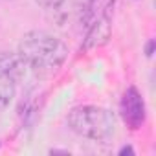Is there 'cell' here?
<instances>
[{
	"label": "cell",
	"mask_w": 156,
	"mask_h": 156,
	"mask_svg": "<svg viewBox=\"0 0 156 156\" xmlns=\"http://www.w3.org/2000/svg\"><path fill=\"white\" fill-rule=\"evenodd\" d=\"M26 70L28 64L19 51H0V73L11 79L15 85L24 79Z\"/></svg>",
	"instance_id": "cell-4"
},
{
	"label": "cell",
	"mask_w": 156,
	"mask_h": 156,
	"mask_svg": "<svg viewBox=\"0 0 156 156\" xmlns=\"http://www.w3.org/2000/svg\"><path fill=\"white\" fill-rule=\"evenodd\" d=\"M70 129L87 140L107 143L116 130V119L110 110L98 105H81L68 114Z\"/></svg>",
	"instance_id": "cell-2"
},
{
	"label": "cell",
	"mask_w": 156,
	"mask_h": 156,
	"mask_svg": "<svg viewBox=\"0 0 156 156\" xmlns=\"http://www.w3.org/2000/svg\"><path fill=\"white\" fill-rule=\"evenodd\" d=\"M110 35V26H108V20L105 17H101L94 26H92V31L88 33V46H101L103 42H107Z\"/></svg>",
	"instance_id": "cell-5"
},
{
	"label": "cell",
	"mask_w": 156,
	"mask_h": 156,
	"mask_svg": "<svg viewBox=\"0 0 156 156\" xmlns=\"http://www.w3.org/2000/svg\"><path fill=\"white\" fill-rule=\"evenodd\" d=\"M15 96V83L0 73V108H6Z\"/></svg>",
	"instance_id": "cell-6"
},
{
	"label": "cell",
	"mask_w": 156,
	"mask_h": 156,
	"mask_svg": "<svg viewBox=\"0 0 156 156\" xmlns=\"http://www.w3.org/2000/svg\"><path fill=\"white\" fill-rule=\"evenodd\" d=\"M119 110H121L123 121L130 129H140L145 123V101L134 87L125 90L119 103Z\"/></svg>",
	"instance_id": "cell-3"
},
{
	"label": "cell",
	"mask_w": 156,
	"mask_h": 156,
	"mask_svg": "<svg viewBox=\"0 0 156 156\" xmlns=\"http://www.w3.org/2000/svg\"><path fill=\"white\" fill-rule=\"evenodd\" d=\"M127 152H129V154H134V151H132V147H123V149L119 151V154H127Z\"/></svg>",
	"instance_id": "cell-8"
},
{
	"label": "cell",
	"mask_w": 156,
	"mask_h": 156,
	"mask_svg": "<svg viewBox=\"0 0 156 156\" xmlns=\"http://www.w3.org/2000/svg\"><path fill=\"white\" fill-rule=\"evenodd\" d=\"M19 53L26 61L28 68H33L39 73H53L66 61L68 46L53 33L33 30L22 37Z\"/></svg>",
	"instance_id": "cell-1"
},
{
	"label": "cell",
	"mask_w": 156,
	"mask_h": 156,
	"mask_svg": "<svg viewBox=\"0 0 156 156\" xmlns=\"http://www.w3.org/2000/svg\"><path fill=\"white\" fill-rule=\"evenodd\" d=\"M35 2H37L41 8L48 9V11H57V9L62 8V4L66 2V0H35Z\"/></svg>",
	"instance_id": "cell-7"
}]
</instances>
